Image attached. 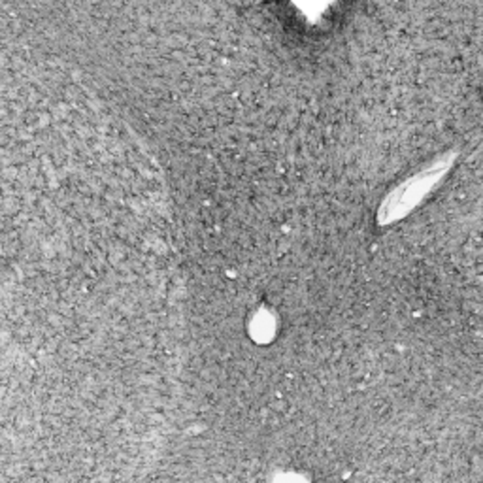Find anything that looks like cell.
<instances>
[{
    "mask_svg": "<svg viewBox=\"0 0 483 483\" xmlns=\"http://www.w3.org/2000/svg\"><path fill=\"white\" fill-rule=\"evenodd\" d=\"M434 179H436V166L429 168L425 174H421L417 178L410 179L406 185H402L399 191L394 193V195H391L387 204L383 206L382 214H387L389 217H394L399 210H406V200L408 208H410V200H415V198H419V195H425L426 187L433 184Z\"/></svg>",
    "mask_w": 483,
    "mask_h": 483,
    "instance_id": "1",
    "label": "cell"
}]
</instances>
